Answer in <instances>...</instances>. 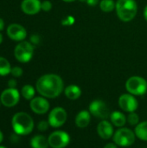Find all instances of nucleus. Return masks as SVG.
<instances>
[{"instance_id": "obj_13", "label": "nucleus", "mask_w": 147, "mask_h": 148, "mask_svg": "<svg viewBox=\"0 0 147 148\" xmlns=\"http://www.w3.org/2000/svg\"><path fill=\"white\" fill-rule=\"evenodd\" d=\"M8 36L14 41L22 42L25 39L27 36V31L24 27L17 23H12L7 28Z\"/></svg>"}, {"instance_id": "obj_31", "label": "nucleus", "mask_w": 147, "mask_h": 148, "mask_svg": "<svg viewBox=\"0 0 147 148\" xmlns=\"http://www.w3.org/2000/svg\"><path fill=\"white\" fill-rule=\"evenodd\" d=\"M89 6H96L99 3V0H87L86 2Z\"/></svg>"}, {"instance_id": "obj_6", "label": "nucleus", "mask_w": 147, "mask_h": 148, "mask_svg": "<svg viewBox=\"0 0 147 148\" xmlns=\"http://www.w3.org/2000/svg\"><path fill=\"white\" fill-rule=\"evenodd\" d=\"M16 59L22 63L29 62L34 54V46L29 42L22 41L15 48L14 50Z\"/></svg>"}, {"instance_id": "obj_20", "label": "nucleus", "mask_w": 147, "mask_h": 148, "mask_svg": "<svg viewBox=\"0 0 147 148\" xmlns=\"http://www.w3.org/2000/svg\"><path fill=\"white\" fill-rule=\"evenodd\" d=\"M134 133L137 138H139L141 140L147 141V121L139 122L136 126Z\"/></svg>"}, {"instance_id": "obj_2", "label": "nucleus", "mask_w": 147, "mask_h": 148, "mask_svg": "<svg viewBox=\"0 0 147 148\" xmlns=\"http://www.w3.org/2000/svg\"><path fill=\"white\" fill-rule=\"evenodd\" d=\"M11 126L15 134L18 135H28L34 129V121L27 113L18 112L13 115Z\"/></svg>"}, {"instance_id": "obj_3", "label": "nucleus", "mask_w": 147, "mask_h": 148, "mask_svg": "<svg viewBox=\"0 0 147 148\" xmlns=\"http://www.w3.org/2000/svg\"><path fill=\"white\" fill-rule=\"evenodd\" d=\"M115 10L118 17L122 22L127 23L135 17L138 12V5L135 0H118Z\"/></svg>"}, {"instance_id": "obj_5", "label": "nucleus", "mask_w": 147, "mask_h": 148, "mask_svg": "<svg viewBox=\"0 0 147 148\" xmlns=\"http://www.w3.org/2000/svg\"><path fill=\"white\" fill-rule=\"evenodd\" d=\"M136 135L135 133L126 127H120L119 128L113 136V142L120 147H126L132 146L135 142Z\"/></svg>"}, {"instance_id": "obj_19", "label": "nucleus", "mask_w": 147, "mask_h": 148, "mask_svg": "<svg viewBox=\"0 0 147 148\" xmlns=\"http://www.w3.org/2000/svg\"><path fill=\"white\" fill-rule=\"evenodd\" d=\"M32 148H49V144L48 139L43 135H36L30 140Z\"/></svg>"}, {"instance_id": "obj_38", "label": "nucleus", "mask_w": 147, "mask_h": 148, "mask_svg": "<svg viewBox=\"0 0 147 148\" xmlns=\"http://www.w3.org/2000/svg\"><path fill=\"white\" fill-rule=\"evenodd\" d=\"M80 2H87V0H79Z\"/></svg>"}, {"instance_id": "obj_1", "label": "nucleus", "mask_w": 147, "mask_h": 148, "mask_svg": "<svg viewBox=\"0 0 147 148\" xmlns=\"http://www.w3.org/2000/svg\"><path fill=\"white\" fill-rule=\"evenodd\" d=\"M36 88L42 97L54 99L62 93L64 83L60 75L55 74H47L42 75L37 80Z\"/></svg>"}, {"instance_id": "obj_15", "label": "nucleus", "mask_w": 147, "mask_h": 148, "mask_svg": "<svg viewBox=\"0 0 147 148\" xmlns=\"http://www.w3.org/2000/svg\"><path fill=\"white\" fill-rule=\"evenodd\" d=\"M41 4L40 0H23L21 3V9L27 15H36L42 10Z\"/></svg>"}, {"instance_id": "obj_8", "label": "nucleus", "mask_w": 147, "mask_h": 148, "mask_svg": "<svg viewBox=\"0 0 147 148\" xmlns=\"http://www.w3.org/2000/svg\"><path fill=\"white\" fill-rule=\"evenodd\" d=\"M88 111L92 115L101 120H107L111 114L107 105L101 100L93 101L89 105Z\"/></svg>"}, {"instance_id": "obj_27", "label": "nucleus", "mask_w": 147, "mask_h": 148, "mask_svg": "<svg viewBox=\"0 0 147 148\" xmlns=\"http://www.w3.org/2000/svg\"><path fill=\"white\" fill-rule=\"evenodd\" d=\"M41 8L44 11H49L52 9V3L49 0H45L43 2H42Z\"/></svg>"}, {"instance_id": "obj_29", "label": "nucleus", "mask_w": 147, "mask_h": 148, "mask_svg": "<svg viewBox=\"0 0 147 148\" xmlns=\"http://www.w3.org/2000/svg\"><path fill=\"white\" fill-rule=\"evenodd\" d=\"M16 84H17V82H16V81L15 79H10L8 82V87L10 88H16Z\"/></svg>"}, {"instance_id": "obj_9", "label": "nucleus", "mask_w": 147, "mask_h": 148, "mask_svg": "<svg viewBox=\"0 0 147 148\" xmlns=\"http://www.w3.org/2000/svg\"><path fill=\"white\" fill-rule=\"evenodd\" d=\"M67 118H68V114L66 110L61 107H57L50 111L48 117V121L50 127L57 128L65 124Z\"/></svg>"}, {"instance_id": "obj_11", "label": "nucleus", "mask_w": 147, "mask_h": 148, "mask_svg": "<svg viewBox=\"0 0 147 148\" xmlns=\"http://www.w3.org/2000/svg\"><path fill=\"white\" fill-rule=\"evenodd\" d=\"M1 103L6 108H12L19 102L20 94L16 88H7L0 95Z\"/></svg>"}, {"instance_id": "obj_28", "label": "nucleus", "mask_w": 147, "mask_h": 148, "mask_svg": "<svg viewBox=\"0 0 147 148\" xmlns=\"http://www.w3.org/2000/svg\"><path fill=\"white\" fill-rule=\"evenodd\" d=\"M74 22H75V18L73 17V16H67L65 19H63L62 20V23L63 24V25H71V24H73L74 23Z\"/></svg>"}, {"instance_id": "obj_25", "label": "nucleus", "mask_w": 147, "mask_h": 148, "mask_svg": "<svg viewBox=\"0 0 147 148\" xmlns=\"http://www.w3.org/2000/svg\"><path fill=\"white\" fill-rule=\"evenodd\" d=\"M49 121H41L38 125H37V128L39 131L41 132H44V131H47L49 129Z\"/></svg>"}, {"instance_id": "obj_33", "label": "nucleus", "mask_w": 147, "mask_h": 148, "mask_svg": "<svg viewBox=\"0 0 147 148\" xmlns=\"http://www.w3.org/2000/svg\"><path fill=\"white\" fill-rule=\"evenodd\" d=\"M3 27H4V22L2 18H0V31L3 29Z\"/></svg>"}, {"instance_id": "obj_34", "label": "nucleus", "mask_w": 147, "mask_h": 148, "mask_svg": "<svg viewBox=\"0 0 147 148\" xmlns=\"http://www.w3.org/2000/svg\"><path fill=\"white\" fill-rule=\"evenodd\" d=\"M144 17H145L146 21L147 22V5L145 7V9H144Z\"/></svg>"}, {"instance_id": "obj_37", "label": "nucleus", "mask_w": 147, "mask_h": 148, "mask_svg": "<svg viewBox=\"0 0 147 148\" xmlns=\"http://www.w3.org/2000/svg\"><path fill=\"white\" fill-rule=\"evenodd\" d=\"M2 42H3V36H2V34L0 33V44H1Z\"/></svg>"}, {"instance_id": "obj_30", "label": "nucleus", "mask_w": 147, "mask_h": 148, "mask_svg": "<svg viewBox=\"0 0 147 148\" xmlns=\"http://www.w3.org/2000/svg\"><path fill=\"white\" fill-rule=\"evenodd\" d=\"M30 41L32 43H38L39 42V36L37 35H33L30 37Z\"/></svg>"}, {"instance_id": "obj_32", "label": "nucleus", "mask_w": 147, "mask_h": 148, "mask_svg": "<svg viewBox=\"0 0 147 148\" xmlns=\"http://www.w3.org/2000/svg\"><path fill=\"white\" fill-rule=\"evenodd\" d=\"M104 148H118L117 147V145L113 142V143H107Z\"/></svg>"}, {"instance_id": "obj_7", "label": "nucleus", "mask_w": 147, "mask_h": 148, "mask_svg": "<svg viewBox=\"0 0 147 148\" xmlns=\"http://www.w3.org/2000/svg\"><path fill=\"white\" fill-rule=\"evenodd\" d=\"M49 147L52 148H65L70 142V136L68 133L57 130L53 132L48 138Z\"/></svg>"}, {"instance_id": "obj_35", "label": "nucleus", "mask_w": 147, "mask_h": 148, "mask_svg": "<svg viewBox=\"0 0 147 148\" xmlns=\"http://www.w3.org/2000/svg\"><path fill=\"white\" fill-rule=\"evenodd\" d=\"M3 134L2 131L0 130V143L3 141Z\"/></svg>"}, {"instance_id": "obj_36", "label": "nucleus", "mask_w": 147, "mask_h": 148, "mask_svg": "<svg viewBox=\"0 0 147 148\" xmlns=\"http://www.w3.org/2000/svg\"><path fill=\"white\" fill-rule=\"evenodd\" d=\"M62 1H64V2H66V3H72V2H75V1H76V0H62Z\"/></svg>"}, {"instance_id": "obj_4", "label": "nucleus", "mask_w": 147, "mask_h": 148, "mask_svg": "<svg viewBox=\"0 0 147 148\" xmlns=\"http://www.w3.org/2000/svg\"><path fill=\"white\" fill-rule=\"evenodd\" d=\"M127 92L134 96L144 95L147 91L146 80L141 76H132L126 82Z\"/></svg>"}, {"instance_id": "obj_18", "label": "nucleus", "mask_w": 147, "mask_h": 148, "mask_svg": "<svg viewBox=\"0 0 147 148\" xmlns=\"http://www.w3.org/2000/svg\"><path fill=\"white\" fill-rule=\"evenodd\" d=\"M64 94L66 95V97L71 101H75L77 99H79L81 95V89L80 88L79 86L72 84L68 86L65 89H64Z\"/></svg>"}, {"instance_id": "obj_10", "label": "nucleus", "mask_w": 147, "mask_h": 148, "mask_svg": "<svg viewBox=\"0 0 147 148\" xmlns=\"http://www.w3.org/2000/svg\"><path fill=\"white\" fill-rule=\"evenodd\" d=\"M120 108L127 113L135 112L139 107V101L134 95L131 94H123L120 96L118 101Z\"/></svg>"}, {"instance_id": "obj_14", "label": "nucleus", "mask_w": 147, "mask_h": 148, "mask_svg": "<svg viewBox=\"0 0 147 148\" xmlns=\"http://www.w3.org/2000/svg\"><path fill=\"white\" fill-rule=\"evenodd\" d=\"M97 133L103 140H109L113 138L114 134L113 124L107 120H102L97 126Z\"/></svg>"}, {"instance_id": "obj_26", "label": "nucleus", "mask_w": 147, "mask_h": 148, "mask_svg": "<svg viewBox=\"0 0 147 148\" xmlns=\"http://www.w3.org/2000/svg\"><path fill=\"white\" fill-rule=\"evenodd\" d=\"M10 73H11V75H12L14 77H20V76H22V75H23V69H22V68L16 66V67H13V68L11 69Z\"/></svg>"}, {"instance_id": "obj_23", "label": "nucleus", "mask_w": 147, "mask_h": 148, "mask_svg": "<svg viewBox=\"0 0 147 148\" xmlns=\"http://www.w3.org/2000/svg\"><path fill=\"white\" fill-rule=\"evenodd\" d=\"M116 3L113 0H101L100 2V8L104 12H111L115 9Z\"/></svg>"}, {"instance_id": "obj_17", "label": "nucleus", "mask_w": 147, "mask_h": 148, "mask_svg": "<svg viewBox=\"0 0 147 148\" xmlns=\"http://www.w3.org/2000/svg\"><path fill=\"white\" fill-rule=\"evenodd\" d=\"M109 118L111 123L117 127H123L127 122L126 115L120 111H113V113H111Z\"/></svg>"}, {"instance_id": "obj_39", "label": "nucleus", "mask_w": 147, "mask_h": 148, "mask_svg": "<svg viewBox=\"0 0 147 148\" xmlns=\"http://www.w3.org/2000/svg\"><path fill=\"white\" fill-rule=\"evenodd\" d=\"M0 148H7V147H3V146H0Z\"/></svg>"}, {"instance_id": "obj_40", "label": "nucleus", "mask_w": 147, "mask_h": 148, "mask_svg": "<svg viewBox=\"0 0 147 148\" xmlns=\"http://www.w3.org/2000/svg\"><path fill=\"white\" fill-rule=\"evenodd\" d=\"M1 104H2V103H1V99H0V105H1Z\"/></svg>"}, {"instance_id": "obj_22", "label": "nucleus", "mask_w": 147, "mask_h": 148, "mask_svg": "<svg viewBox=\"0 0 147 148\" xmlns=\"http://www.w3.org/2000/svg\"><path fill=\"white\" fill-rule=\"evenodd\" d=\"M11 71V67L7 59L4 57L0 56V75L4 76L7 75L10 73Z\"/></svg>"}, {"instance_id": "obj_21", "label": "nucleus", "mask_w": 147, "mask_h": 148, "mask_svg": "<svg viewBox=\"0 0 147 148\" xmlns=\"http://www.w3.org/2000/svg\"><path fill=\"white\" fill-rule=\"evenodd\" d=\"M35 88L31 86V85H24L22 88L21 90V94L23 95V97L28 101H31L34 96H35Z\"/></svg>"}, {"instance_id": "obj_24", "label": "nucleus", "mask_w": 147, "mask_h": 148, "mask_svg": "<svg viewBox=\"0 0 147 148\" xmlns=\"http://www.w3.org/2000/svg\"><path fill=\"white\" fill-rule=\"evenodd\" d=\"M126 120L131 126H137L139 123V117L135 112L129 113L128 116L126 117Z\"/></svg>"}, {"instance_id": "obj_12", "label": "nucleus", "mask_w": 147, "mask_h": 148, "mask_svg": "<svg viewBox=\"0 0 147 148\" xmlns=\"http://www.w3.org/2000/svg\"><path fill=\"white\" fill-rule=\"evenodd\" d=\"M30 109L36 114H44L49 109V102L45 97H34L29 103Z\"/></svg>"}, {"instance_id": "obj_16", "label": "nucleus", "mask_w": 147, "mask_h": 148, "mask_svg": "<svg viewBox=\"0 0 147 148\" xmlns=\"http://www.w3.org/2000/svg\"><path fill=\"white\" fill-rule=\"evenodd\" d=\"M91 121V114L89 111L82 110L78 113V114L75 116V126L79 128H85L87 127Z\"/></svg>"}]
</instances>
